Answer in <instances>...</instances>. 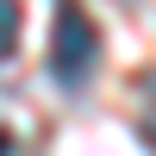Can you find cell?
Instances as JSON below:
<instances>
[{"label":"cell","mask_w":156,"mask_h":156,"mask_svg":"<svg viewBox=\"0 0 156 156\" xmlns=\"http://www.w3.org/2000/svg\"><path fill=\"white\" fill-rule=\"evenodd\" d=\"M94 62H100V25L87 19L75 0H62L56 25H50V75H56L62 87H81L87 75H94Z\"/></svg>","instance_id":"6da1fadb"},{"label":"cell","mask_w":156,"mask_h":156,"mask_svg":"<svg viewBox=\"0 0 156 156\" xmlns=\"http://www.w3.org/2000/svg\"><path fill=\"white\" fill-rule=\"evenodd\" d=\"M19 44V0H0V56Z\"/></svg>","instance_id":"7a4b0ae2"},{"label":"cell","mask_w":156,"mask_h":156,"mask_svg":"<svg viewBox=\"0 0 156 156\" xmlns=\"http://www.w3.org/2000/svg\"><path fill=\"white\" fill-rule=\"evenodd\" d=\"M0 156H12V131H6V125H0Z\"/></svg>","instance_id":"3957f363"},{"label":"cell","mask_w":156,"mask_h":156,"mask_svg":"<svg viewBox=\"0 0 156 156\" xmlns=\"http://www.w3.org/2000/svg\"><path fill=\"white\" fill-rule=\"evenodd\" d=\"M150 119H156V75H150Z\"/></svg>","instance_id":"277c9868"}]
</instances>
